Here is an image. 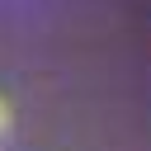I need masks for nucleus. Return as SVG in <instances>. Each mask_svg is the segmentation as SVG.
I'll use <instances>...</instances> for the list:
<instances>
[{"label":"nucleus","instance_id":"nucleus-1","mask_svg":"<svg viewBox=\"0 0 151 151\" xmlns=\"http://www.w3.org/2000/svg\"><path fill=\"white\" fill-rule=\"evenodd\" d=\"M0 118H5V109H0Z\"/></svg>","mask_w":151,"mask_h":151}]
</instances>
